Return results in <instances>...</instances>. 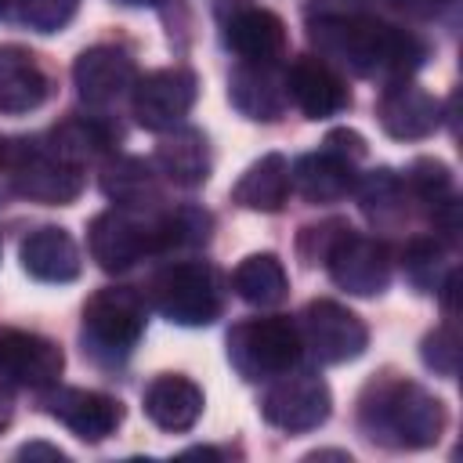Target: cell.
Here are the masks:
<instances>
[{
	"mask_svg": "<svg viewBox=\"0 0 463 463\" xmlns=\"http://www.w3.org/2000/svg\"><path fill=\"white\" fill-rule=\"evenodd\" d=\"M300 333L286 315L246 318L228 329V362L246 383L275 380L300 362Z\"/></svg>",
	"mask_w": 463,
	"mask_h": 463,
	"instance_id": "5b68a950",
	"label": "cell"
},
{
	"mask_svg": "<svg viewBox=\"0 0 463 463\" xmlns=\"http://www.w3.org/2000/svg\"><path fill=\"white\" fill-rule=\"evenodd\" d=\"M333 394L329 383L315 369H286L282 376L268 380V391L260 398V416L286 430V434H307L329 420Z\"/></svg>",
	"mask_w": 463,
	"mask_h": 463,
	"instance_id": "8992f818",
	"label": "cell"
},
{
	"mask_svg": "<svg viewBox=\"0 0 463 463\" xmlns=\"http://www.w3.org/2000/svg\"><path fill=\"white\" fill-rule=\"evenodd\" d=\"M420 358L430 373L456 376L459 373V333H456V326L449 322V326H438L434 333H427L423 344H420Z\"/></svg>",
	"mask_w": 463,
	"mask_h": 463,
	"instance_id": "1f68e13d",
	"label": "cell"
},
{
	"mask_svg": "<svg viewBox=\"0 0 463 463\" xmlns=\"http://www.w3.org/2000/svg\"><path fill=\"white\" fill-rule=\"evenodd\" d=\"M344 228H347V221H322V224H307V228L300 232V239H297V246H300V253L307 257V264H322L326 250L333 246V239H336Z\"/></svg>",
	"mask_w": 463,
	"mask_h": 463,
	"instance_id": "d6a6232c",
	"label": "cell"
},
{
	"mask_svg": "<svg viewBox=\"0 0 463 463\" xmlns=\"http://www.w3.org/2000/svg\"><path fill=\"white\" fill-rule=\"evenodd\" d=\"M322 264L329 268V279L351 297H380L391 286V271H394V257L387 242L373 235H358L351 224L333 239Z\"/></svg>",
	"mask_w": 463,
	"mask_h": 463,
	"instance_id": "52a82bcc",
	"label": "cell"
},
{
	"mask_svg": "<svg viewBox=\"0 0 463 463\" xmlns=\"http://www.w3.org/2000/svg\"><path fill=\"white\" fill-rule=\"evenodd\" d=\"M221 33L224 47L235 51L239 61L279 65V58L286 54V22L268 7L235 0L232 11L221 18Z\"/></svg>",
	"mask_w": 463,
	"mask_h": 463,
	"instance_id": "4fadbf2b",
	"label": "cell"
},
{
	"mask_svg": "<svg viewBox=\"0 0 463 463\" xmlns=\"http://www.w3.org/2000/svg\"><path fill=\"white\" fill-rule=\"evenodd\" d=\"M354 199L362 206V213L369 217L373 228H398L409 217V188L405 177H398L394 170L380 166L365 177L354 181Z\"/></svg>",
	"mask_w": 463,
	"mask_h": 463,
	"instance_id": "4316f807",
	"label": "cell"
},
{
	"mask_svg": "<svg viewBox=\"0 0 463 463\" xmlns=\"http://www.w3.org/2000/svg\"><path fill=\"white\" fill-rule=\"evenodd\" d=\"M289 192H293L289 159L279 152H268L242 170V177L232 188V203H239L242 210H257V213H279L286 206Z\"/></svg>",
	"mask_w": 463,
	"mask_h": 463,
	"instance_id": "484cf974",
	"label": "cell"
},
{
	"mask_svg": "<svg viewBox=\"0 0 463 463\" xmlns=\"http://www.w3.org/2000/svg\"><path fill=\"white\" fill-rule=\"evenodd\" d=\"M326 148L336 152V156H344V159H351V163L365 156V141H362V134H354V130H333V134L326 137Z\"/></svg>",
	"mask_w": 463,
	"mask_h": 463,
	"instance_id": "e575fe53",
	"label": "cell"
},
{
	"mask_svg": "<svg viewBox=\"0 0 463 463\" xmlns=\"http://www.w3.org/2000/svg\"><path fill=\"white\" fill-rule=\"evenodd\" d=\"M232 289L253 307H279L289 297V279L275 253H250L232 271Z\"/></svg>",
	"mask_w": 463,
	"mask_h": 463,
	"instance_id": "83f0119b",
	"label": "cell"
},
{
	"mask_svg": "<svg viewBox=\"0 0 463 463\" xmlns=\"http://www.w3.org/2000/svg\"><path fill=\"white\" fill-rule=\"evenodd\" d=\"M358 423L369 441L387 449H430L445 434V405L412 380H380L358 402Z\"/></svg>",
	"mask_w": 463,
	"mask_h": 463,
	"instance_id": "7a4b0ae2",
	"label": "cell"
},
{
	"mask_svg": "<svg viewBox=\"0 0 463 463\" xmlns=\"http://www.w3.org/2000/svg\"><path fill=\"white\" fill-rule=\"evenodd\" d=\"M441 260H445V242L438 235H420L405 246L402 253V268H405V279L420 289V293H438V271H441Z\"/></svg>",
	"mask_w": 463,
	"mask_h": 463,
	"instance_id": "f546056e",
	"label": "cell"
},
{
	"mask_svg": "<svg viewBox=\"0 0 463 463\" xmlns=\"http://www.w3.org/2000/svg\"><path fill=\"white\" fill-rule=\"evenodd\" d=\"M18 257H22L25 275H33L36 282H54V286L80 279V268H83L80 246H76L72 235H69L65 228H58V224H43V228L29 232V235L22 239Z\"/></svg>",
	"mask_w": 463,
	"mask_h": 463,
	"instance_id": "44dd1931",
	"label": "cell"
},
{
	"mask_svg": "<svg viewBox=\"0 0 463 463\" xmlns=\"http://www.w3.org/2000/svg\"><path fill=\"white\" fill-rule=\"evenodd\" d=\"M4 11H7V0H0V14H4Z\"/></svg>",
	"mask_w": 463,
	"mask_h": 463,
	"instance_id": "74e56055",
	"label": "cell"
},
{
	"mask_svg": "<svg viewBox=\"0 0 463 463\" xmlns=\"http://www.w3.org/2000/svg\"><path fill=\"white\" fill-rule=\"evenodd\" d=\"M145 297L130 286H105L83 304V351L101 362H123L145 333Z\"/></svg>",
	"mask_w": 463,
	"mask_h": 463,
	"instance_id": "277c9868",
	"label": "cell"
},
{
	"mask_svg": "<svg viewBox=\"0 0 463 463\" xmlns=\"http://www.w3.org/2000/svg\"><path fill=\"white\" fill-rule=\"evenodd\" d=\"M387 7H394L398 14H405V18H438L452 0H383Z\"/></svg>",
	"mask_w": 463,
	"mask_h": 463,
	"instance_id": "836d02e7",
	"label": "cell"
},
{
	"mask_svg": "<svg viewBox=\"0 0 463 463\" xmlns=\"http://www.w3.org/2000/svg\"><path fill=\"white\" fill-rule=\"evenodd\" d=\"M87 250L101 271H127L145 257H156V228L152 217L130 210H101L87 224Z\"/></svg>",
	"mask_w": 463,
	"mask_h": 463,
	"instance_id": "9c48e42d",
	"label": "cell"
},
{
	"mask_svg": "<svg viewBox=\"0 0 463 463\" xmlns=\"http://www.w3.org/2000/svg\"><path fill=\"white\" fill-rule=\"evenodd\" d=\"M18 459H65V452L58 449V445H47V441H29V445H22L18 449Z\"/></svg>",
	"mask_w": 463,
	"mask_h": 463,
	"instance_id": "d590c367",
	"label": "cell"
},
{
	"mask_svg": "<svg viewBox=\"0 0 463 463\" xmlns=\"http://www.w3.org/2000/svg\"><path fill=\"white\" fill-rule=\"evenodd\" d=\"M119 4H127V7H159L163 0H119Z\"/></svg>",
	"mask_w": 463,
	"mask_h": 463,
	"instance_id": "8d00e7d4",
	"label": "cell"
},
{
	"mask_svg": "<svg viewBox=\"0 0 463 463\" xmlns=\"http://www.w3.org/2000/svg\"><path fill=\"white\" fill-rule=\"evenodd\" d=\"M307 36L329 65L383 83L409 80L427 58V43L416 33L351 7H318Z\"/></svg>",
	"mask_w": 463,
	"mask_h": 463,
	"instance_id": "6da1fadb",
	"label": "cell"
},
{
	"mask_svg": "<svg viewBox=\"0 0 463 463\" xmlns=\"http://www.w3.org/2000/svg\"><path fill=\"white\" fill-rule=\"evenodd\" d=\"M101 192L109 203L130 213H156L163 203V181L152 163L137 156H112L101 166Z\"/></svg>",
	"mask_w": 463,
	"mask_h": 463,
	"instance_id": "ffe728a7",
	"label": "cell"
},
{
	"mask_svg": "<svg viewBox=\"0 0 463 463\" xmlns=\"http://www.w3.org/2000/svg\"><path fill=\"white\" fill-rule=\"evenodd\" d=\"M145 297L166 322L195 329L221 318L224 279L206 260H170L148 279Z\"/></svg>",
	"mask_w": 463,
	"mask_h": 463,
	"instance_id": "3957f363",
	"label": "cell"
},
{
	"mask_svg": "<svg viewBox=\"0 0 463 463\" xmlns=\"http://www.w3.org/2000/svg\"><path fill=\"white\" fill-rule=\"evenodd\" d=\"M441 101L423 90L420 83L409 80H391L376 101V119H380V130L394 141H423L430 137L438 127H441Z\"/></svg>",
	"mask_w": 463,
	"mask_h": 463,
	"instance_id": "7c38bea8",
	"label": "cell"
},
{
	"mask_svg": "<svg viewBox=\"0 0 463 463\" xmlns=\"http://www.w3.org/2000/svg\"><path fill=\"white\" fill-rule=\"evenodd\" d=\"M47 412L65 423L80 441H105L123 423V405L112 394L83 391V387H58L47 398Z\"/></svg>",
	"mask_w": 463,
	"mask_h": 463,
	"instance_id": "e0dca14e",
	"label": "cell"
},
{
	"mask_svg": "<svg viewBox=\"0 0 463 463\" xmlns=\"http://www.w3.org/2000/svg\"><path fill=\"white\" fill-rule=\"evenodd\" d=\"M286 98L307 116V119H329L340 116L351 105V90L344 76L315 54H304L286 72Z\"/></svg>",
	"mask_w": 463,
	"mask_h": 463,
	"instance_id": "9a60e30c",
	"label": "cell"
},
{
	"mask_svg": "<svg viewBox=\"0 0 463 463\" xmlns=\"http://www.w3.org/2000/svg\"><path fill=\"white\" fill-rule=\"evenodd\" d=\"M7 177L22 199L43 203V206H69L83 192V170L58 159L43 141H36Z\"/></svg>",
	"mask_w": 463,
	"mask_h": 463,
	"instance_id": "5bb4252c",
	"label": "cell"
},
{
	"mask_svg": "<svg viewBox=\"0 0 463 463\" xmlns=\"http://www.w3.org/2000/svg\"><path fill=\"white\" fill-rule=\"evenodd\" d=\"M297 333H300V347L322 365L354 362L369 344L365 322L336 300H311L300 311Z\"/></svg>",
	"mask_w": 463,
	"mask_h": 463,
	"instance_id": "ba28073f",
	"label": "cell"
},
{
	"mask_svg": "<svg viewBox=\"0 0 463 463\" xmlns=\"http://www.w3.org/2000/svg\"><path fill=\"white\" fill-rule=\"evenodd\" d=\"M156 228V253H184L210 242L213 217L203 206H174L152 217Z\"/></svg>",
	"mask_w": 463,
	"mask_h": 463,
	"instance_id": "f1b7e54d",
	"label": "cell"
},
{
	"mask_svg": "<svg viewBox=\"0 0 463 463\" xmlns=\"http://www.w3.org/2000/svg\"><path fill=\"white\" fill-rule=\"evenodd\" d=\"M51 94V76L43 61L22 43H0V112L25 116L40 109Z\"/></svg>",
	"mask_w": 463,
	"mask_h": 463,
	"instance_id": "d6986e66",
	"label": "cell"
},
{
	"mask_svg": "<svg viewBox=\"0 0 463 463\" xmlns=\"http://www.w3.org/2000/svg\"><path fill=\"white\" fill-rule=\"evenodd\" d=\"M228 101L253 123H275L286 112V76L264 61H239L228 76Z\"/></svg>",
	"mask_w": 463,
	"mask_h": 463,
	"instance_id": "ac0fdd59",
	"label": "cell"
},
{
	"mask_svg": "<svg viewBox=\"0 0 463 463\" xmlns=\"http://www.w3.org/2000/svg\"><path fill=\"white\" fill-rule=\"evenodd\" d=\"M354 163L322 148V152H311V156H300L293 166H289V184L297 188L300 199L307 203H340L354 192Z\"/></svg>",
	"mask_w": 463,
	"mask_h": 463,
	"instance_id": "603a6c76",
	"label": "cell"
},
{
	"mask_svg": "<svg viewBox=\"0 0 463 463\" xmlns=\"http://www.w3.org/2000/svg\"><path fill=\"white\" fill-rule=\"evenodd\" d=\"M119 141V123L105 119V116H72L65 123H58L51 134H47V148L65 159L69 166H87V163H98L101 156H109Z\"/></svg>",
	"mask_w": 463,
	"mask_h": 463,
	"instance_id": "cb8c5ba5",
	"label": "cell"
},
{
	"mask_svg": "<svg viewBox=\"0 0 463 463\" xmlns=\"http://www.w3.org/2000/svg\"><path fill=\"white\" fill-rule=\"evenodd\" d=\"M134 80H137L134 58L123 47H112V43L87 47L76 58V65H72L76 94L87 105H112V101H119L134 87Z\"/></svg>",
	"mask_w": 463,
	"mask_h": 463,
	"instance_id": "2e32d148",
	"label": "cell"
},
{
	"mask_svg": "<svg viewBox=\"0 0 463 463\" xmlns=\"http://www.w3.org/2000/svg\"><path fill=\"white\" fill-rule=\"evenodd\" d=\"M156 166L159 174L177 188H199L210 177V145L206 134L195 127H174L163 130L156 145Z\"/></svg>",
	"mask_w": 463,
	"mask_h": 463,
	"instance_id": "d4e9b609",
	"label": "cell"
},
{
	"mask_svg": "<svg viewBox=\"0 0 463 463\" xmlns=\"http://www.w3.org/2000/svg\"><path fill=\"white\" fill-rule=\"evenodd\" d=\"M199 98V80L192 69H152L145 76L134 80L130 87V105H134V116L145 130H174L184 123V116L192 112Z\"/></svg>",
	"mask_w": 463,
	"mask_h": 463,
	"instance_id": "30bf717a",
	"label": "cell"
},
{
	"mask_svg": "<svg viewBox=\"0 0 463 463\" xmlns=\"http://www.w3.org/2000/svg\"><path fill=\"white\" fill-rule=\"evenodd\" d=\"M145 416L159 427V430H170V434H184L199 423L203 416V391L199 383H192L188 376H177V373H163L156 376L148 387H145Z\"/></svg>",
	"mask_w": 463,
	"mask_h": 463,
	"instance_id": "7402d4cb",
	"label": "cell"
},
{
	"mask_svg": "<svg viewBox=\"0 0 463 463\" xmlns=\"http://www.w3.org/2000/svg\"><path fill=\"white\" fill-rule=\"evenodd\" d=\"M18 7V18L36 29V33H61L76 11H80V0H14Z\"/></svg>",
	"mask_w": 463,
	"mask_h": 463,
	"instance_id": "4dcf8cb0",
	"label": "cell"
},
{
	"mask_svg": "<svg viewBox=\"0 0 463 463\" xmlns=\"http://www.w3.org/2000/svg\"><path fill=\"white\" fill-rule=\"evenodd\" d=\"M61 369H65V354L54 340L25 329L0 333V380L7 387L47 391L58 383Z\"/></svg>",
	"mask_w": 463,
	"mask_h": 463,
	"instance_id": "8fae6325",
	"label": "cell"
}]
</instances>
